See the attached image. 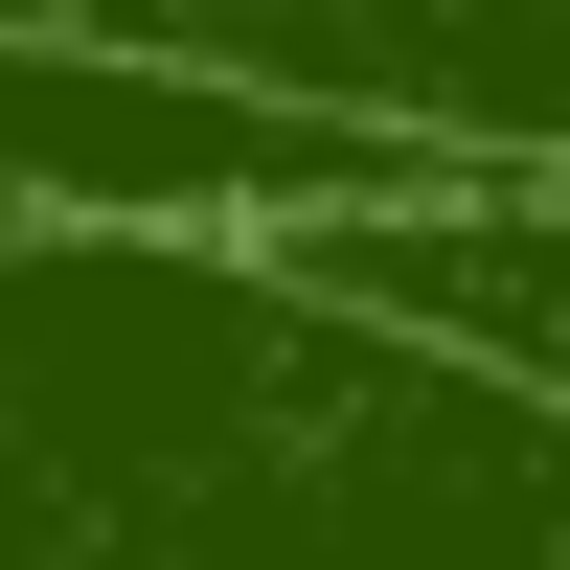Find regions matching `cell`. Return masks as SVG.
<instances>
[{"label": "cell", "instance_id": "1", "mask_svg": "<svg viewBox=\"0 0 570 570\" xmlns=\"http://www.w3.org/2000/svg\"><path fill=\"white\" fill-rule=\"evenodd\" d=\"M0 570H570V389L228 228H0Z\"/></svg>", "mask_w": 570, "mask_h": 570}, {"label": "cell", "instance_id": "2", "mask_svg": "<svg viewBox=\"0 0 570 570\" xmlns=\"http://www.w3.org/2000/svg\"><path fill=\"white\" fill-rule=\"evenodd\" d=\"M365 206H434V160L297 115V91L91 46V23H0V228H228V252H297V228H365Z\"/></svg>", "mask_w": 570, "mask_h": 570}, {"label": "cell", "instance_id": "3", "mask_svg": "<svg viewBox=\"0 0 570 570\" xmlns=\"http://www.w3.org/2000/svg\"><path fill=\"white\" fill-rule=\"evenodd\" d=\"M0 23L297 91L343 137H411L434 183H570V0H0Z\"/></svg>", "mask_w": 570, "mask_h": 570}, {"label": "cell", "instance_id": "4", "mask_svg": "<svg viewBox=\"0 0 570 570\" xmlns=\"http://www.w3.org/2000/svg\"><path fill=\"white\" fill-rule=\"evenodd\" d=\"M297 274H343L411 343H480V365H525V389H570V183H434V206L297 228Z\"/></svg>", "mask_w": 570, "mask_h": 570}]
</instances>
